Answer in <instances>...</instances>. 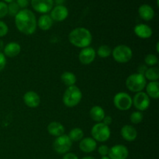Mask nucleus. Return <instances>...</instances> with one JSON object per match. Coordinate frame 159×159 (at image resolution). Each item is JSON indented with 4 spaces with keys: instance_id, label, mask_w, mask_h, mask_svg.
Returning <instances> with one entry per match:
<instances>
[{
    "instance_id": "nucleus-1",
    "label": "nucleus",
    "mask_w": 159,
    "mask_h": 159,
    "mask_svg": "<svg viewBox=\"0 0 159 159\" xmlns=\"http://www.w3.org/2000/svg\"><path fill=\"white\" fill-rule=\"evenodd\" d=\"M15 24L20 33L25 35H32L37 29V19L32 11L23 9L16 15Z\"/></svg>"
},
{
    "instance_id": "nucleus-2",
    "label": "nucleus",
    "mask_w": 159,
    "mask_h": 159,
    "mask_svg": "<svg viewBox=\"0 0 159 159\" xmlns=\"http://www.w3.org/2000/svg\"><path fill=\"white\" fill-rule=\"evenodd\" d=\"M69 42L75 47L85 48L89 46L93 40L91 32L85 27H77L68 34Z\"/></svg>"
},
{
    "instance_id": "nucleus-3",
    "label": "nucleus",
    "mask_w": 159,
    "mask_h": 159,
    "mask_svg": "<svg viewBox=\"0 0 159 159\" xmlns=\"http://www.w3.org/2000/svg\"><path fill=\"white\" fill-rule=\"evenodd\" d=\"M82 99V91L76 85L69 86L66 89L63 95V102L67 107H75L79 105Z\"/></svg>"
},
{
    "instance_id": "nucleus-4",
    "label": "nucleus",
    "mask_w": 159,
    "mask_h": 159,
    "mask_svg": "<svg viewBox=\"0 0 159 159\" xmlns=\"http://www.w3.org/2000/svg\"><path fill=\"white\" fill-rule=\"evenodd\" d=\"M147 80L143 75L134 73L131 74L126 79V87L133 93H139L145 88Z\"/></svg>"
},
{
    "instance_id": "nucleus-5",
    "label": "nucleus",
    "mask_w": 159,
    "mask_h": 159,
    "mask_svg": "<svg viewBox=\"0 0 159 159\" xmlns=\"http://www.w3.org/2000/svg\"><path fill=\"white\" fill-rule=\"evenodd\" d=\"M112 56L117 63L125 64L130 61L133 57V51L130 47L121 44L115 47L112 51Z\"/></svg>"
},
{
    "instance_id": "nucleus-6",
    "label": "nucleus",
    "mask_w": 159,
    "mask_h": 159,
    "mask_svg": "<svg viewBox=\"0 0 159 159\" xmlns=\"http://www.w3.org/2000/svg\"><path fill=\"white\" fill-rule=\"evenodd\" d=\"M91 134L96 142H105L110 139L111 131L109 126L100 122L93 126L91 130Z\"/></svg>"
},
{
    "instance_id": "nucleus-7",
    "label": "nucleus",
    "mask_w": 159,
    "mask_h": 159,
    "mask_svg": "<svg viewBox=\"0 0 159 159\" xmlns=\"http://www.w3.org/2000/svg\"><path fill=\"white\" fill-rule=\"evenodd\" d=\"M113 104L115 107L121 111H127L131 108L132 98L128 93L120 92L113 97Z\"/></svg>"
},
{
    "instance_id": "nucleus-8",
    "label": "nucleus",
    "mask_w": 159,
    "mask_h": 159,
    "mask_svg": "<svg viewBox=\"0 0 159 159\" xmlns=\"http://www.w3.org/2000/svg\"><path fill=\"white\" fill-rule=\"evenodd\" d=\"M72 146V141L69 137L66 134H63L55 138L53 143V148L60 155H65L68 153Z\"/></svg>"
},
{
    "instance_id": "nucleus-9",
    "label": "nucleus",
    "mask_w": 159,
    "mask_h": 159,
    "mask_svg": "<svg viewBox=\"0 0 159 159\" xmlns=\"http://www.w3.org/2000/svg\"><path fill=\"white\" fill-rule=\"evenodd\" d=\"M150 103V98L144 92L137 93L132 98V105L140 112L148 110Z\"/></svg>"
},
{
    "instance_id": "nucleus-10",
    "label": "nucleus",
    "mask_w": 159,
    "mask_h": 159,
    "mask_svg": "<svg viewBox=\"0 0 159 159\" xmlns=\"http://www.w3.org/2000/svg\"><path fill=\"white\" fill-rule=\"evenodd\" d=\"M31 6L36 12L47 14L54 7V0H30Z\"/></svg>"
},
{
    "instance_id": "nucleus-11",
    "label": "nucleus",
    "mask_w": 159,
    "mask_h": 159,
    "mask_svg": "<svg viewBox=\"0 0 159 159\" xmlns=\"http://www.w3.org/2000/svg\"><path fill=\"white\" fill-rule=\"evenodd\" d=\"M128 155V149L123 144H116L110 148L108 154V157L110 159H127Z\"/></svg>"
},
{
    "instance_id": "nucleus-12",
    "label": "nucleus",
    "mask_w": 159,
    "mask_h": 159,
    "mask_svg": "<svg viewBox=\"0 0 159 159\" xmlns=\"http://www.w3.org/2000/svg\"><path fill=\"white\" fill-rule=\"evenodd\" d=\"M96 56V51L93 48L87 47V48H82L79 54V61L82 65H89L94 61Z\"/></svg>"
},
{
    "instance_id": "nucleus-13",
    "label": "nucleus",
    "mask_w": 159,
    "mask_h": 159,
    "mask_svg": "<svg viewBox=\"0 0 159 159\" xmlns=\"http://www.w3.org/2000/svg\"><path fill=\"white\" fill-rule=\"evenodd\" d=\"M50 16L51 17L53 21L62 22L66 20L67 17L68 16V9L63 5L56 6L51 9Z\"/></svg>"
},
{
    "instance_id": "nucleus-14",
    "label": "nucleus",
    "mask_w": 159,
    "mask_h": 159,
    "mask_svg": "<svg viewBox=\"0 0 159 159\" xmlns=\"http://www.w3.org/2000/svg\"><path fill=\"white\" fill-rule=\"evenodd\" d=\"M23 102L30 108H37L40 103V97L36 92L28 91L23 96Z\"/></svg>"
},
{
    "instance_id": "nucleus-15",
    "label": "nucleus",
    "mask_w": 159,
    "mask_h": 159,
    "mask_svg": "<svg viewBox=\"0 0 159 159\" xmlns=\"http://www.w3.org/2000/svg\"><path fill=\"white\" fill-rule=\"evenodd\" d=\"M97 148V142L93 138H82L79 142V148L84 153H91Z\"/></svg>"
},
{
    "instance_id": "nucleus-16",
    "label": "nucleus",
    "mask_w": 159,
    "mask_h": 159,
    "mask_svg": "<svg viewBox=\"0 0 159 159\" xmlns=\"http://www.w3.org/2000/svg\"><path fill=\"white\" fill-rule=\"evenodd\" d=\"M120 134L125 141L132 142L135 141L138 137V131L136 128L132 125H124L120 130Z\"/></svg>"
},
{
    "instance_id": "nucleus-17",
    "label": "nucleus",
    "mask_w": 159,
    "mask_h": 159,
    "mask_svg": "<svg viewBox=\"0 0 159 159\" xmlns=\"http://www.w3.org/2000/svg\"><path fill=\"white\" fill-rule=\"evenodd\" d=\"M134 34L141 39L150 38L153 34L152 28L148 25L144 24V23L136 25L134 28Z\"/></svg>"
},
{
    "instance_id": "nucleus-18",
    "label": "nucleus",
    "mask_w": 159,
    "mask_h": 159,
    "mask_svg": "<svg viewBox=\"0 0 159 159\" xmlns=\"http://www.w3.org/2000/svg\"><path fill=\"white\" fill-rule=\"evenodd\" d=\"M21 51V46L16 42H9L5 45L3 49V54L6 57H14L19 55Z\"/></svg>"
},
{
    "instance_id": "nucleus-19",
    "label": "nucleus",
    "mask_w": 159,
    "mask_h": 159,
    "mask_svg": "<svg viewBox=\"0 0 159 159\" xmlns=\"http://www.w3.org/2000/svg\"><path fill=\"white\" fill-rule=\"evenodd\" d=\"M138 14L140 17L145 21H150L155 17L154 9L148 4H143L138 8Z\"/></svg>"
},
{
    "instance_id": "nucleus-20",
    "label": "nucleus",
    "mask_w": 159,
    "mask_h": 159,
    "mask_svg": "<svg viewBox=\"0 0 159 159\" xmlns=\"http://www.w3.org/2000/svg\"><path fill=\"white\" fill-rule=\"evenodd\" d=\"M65 127L63 124L57 121L51 122L48 126V131L52 136L57 138L59 136L65 134Z\"/></svg>"
},
{
    "instance_id": "nucleus-21",
    "label": "nucleus",
    "mask_w": 159,
    "mask_h": 159,
    "mask_svg": "<svg viewBox=\"0 0 159 159\" xmlns=\"http://www.w3.org/2000/svg\"><path fill=\"white\" fill-rule=\"evenodd\" d=\"M53 23L54 21L48 14H43V15L40 16L39 17L38 21H37V24L39 28L44 31L49 30L52 27Z\"/></svg>"
},
{
    "instance_id": "nucleus-22",
    "label": "nucleus",
    "mask_w": 159,
    "mask_h": 159,
    "mask_svg": "<svg viewBox=\"0 0 159 159\" xmlns=\"http://www.w3.org/2000/svg\"><path fill=\"white\" fill-rule=\"evenodd\" d=\"M89 115L92 120L97 123H100L105 117L106 113L102 107H99V106H94L90 110Z\"/></svg>"
},
{
    "instance_id": "nucleus-23",
    "label": "nucleus",
    "mask_w": 159,
    "mask_h": 159,
    "mask_svg": "<svg viewBox=\"0 0 159 159\" xmlns=\"http://www.w3.org/2000/svg\"><path fill=\"white\" fill-rule=\"evenodd\" d=\"M146 94L149 96V98L157 99L159 97V83L158 81L155 82H150L148 85H146Z\"/></svg>"
},
{
    "instance_id": "nucleus-24",
    "label": "nucleus",
    "mask_w": 159,
    "mask_h": 159,
    "mask_svg": "<svg viewBox=\"0 0 159 159\" xmlns=\"http://www.w3.org/2000/svg\"><path fill=\"white\" fill-rule=\"evenodd\" d=\"M61 79L62 82L68 87L75 85V84L76 83V80H77L75 75L71 71H65L64 73H62Z\"/></svg>"
},
{
    "instance_id": "nucleus-25",
    "label": "nucleus",
    "mask_w": 159,
    "mask_h": 159,
    "mask_svg": "<svg viewBox=\"0 0 159 159\" xmlns=\"http://www.w3.org/2000/svg\"><path fill=\"white\" fill-rule=\"evenodd\" d=\"M144 78L150 82H155L159 79V68L157 67H152L146 70L144 75Z\"/></svg>"
},
{
    "instance_id": "nucleus-26",
    "label": "nucleus",
    "mask_w": 159,
    "mask_h": 159,
    "mask_svg": "<svg viewBox=\"0 0 159 159\" xmlns=\"http://www.w3.org/2000/svg\"><path fill=\"white\" fill-rule=\"evenodd\" d=\"M71 141H80L82 138H84V132L79 127H75L70 130L69 134L68 135Z\"/></svg>"
},
{
    "instance_id": "nucleus-27",
    "label": "nucleus",
    "mask_w": 159,
    "mask_h": 159,
    "mask_svg": "<svg viewBox=\"0 0 159 159\" xmlns=\"http://www.w3.org/2000/svg\"><path fill=\"white\" fill-rule=\"evenodd\" d=\"M112 54V50L108 45H101L97 50V54L99 57L107 58L110 57Z\"/></svg>"
},
{
    "instance_id": "nucleus-28",
    "label": "nucleus",
    "mask_w": 159,
    "mask_h": 159,
    "mask_svg": "<svg viewBox=\"0 0 159 159\" xmlns=\"http://www.w3.org/2000/svg\"><path fill=\"white\" fill-rule=\"evenodd\" d=\"M143 118H144V116H143V113L141 112L135 111L130 114V120L132 124H138L142 122Z\"/></svg>"
},
{
    "instance_id": "nucleus-29",
    "label": "nucleus",
    "mask_w": 159,
    "mask_h": 159,
    "mask_svg": "<svg viewBox=\"0 0 159 159\" xmlns=\"http://www.w3.org/2000/svg\"><path fill=\"white\" fill-rule=\"evenodd\" d=\"M144 62L148 66L153 67L158 63V58L155 54H149L144 57Z\"/></svg>"
},
{
    "instance_id": "nucleus-30",
    "label": "nucleus",
    "mask_w": 159,
    "mask_h": 159,
    "mask_svg": "<svg viewBox=\"0 0 159 159\" xmlns=\"http://www.w3.org/2000/svg\"><path fill=\"white\" fill-rule=\"evenodd\" d=\"M20 9L16 2H10L8 5V14L11 16H16V15L20 12Z\"/></svg>"
},
{
    "instance_id": "nucleus-31",
    "label": "nucleus",
    "mask_w": 159,
    "mask_h": 159,
    "mask_svg": "<svg viewBox=\"0 0 159 159\" xmlns=\"http://www.w3.org/2000/svg\"><path fill=\"white\" fill-rule=\"evenodd\" d=\"M8 15V5L4 2H0V19Z\"/></svg>"
},
{
    "instance_id": "nucleus-32",
    "label": "nucleus",
    "mask_w": 159,
    "mask_h": 159,
    "mask_svg": "<svg viewBox=\"0 0 159 159\" xmlns=\"http://www.w3.org/2000/svg\"><path fill=\"white\" fill-rule=\"evenodd\" d=\"M9 32V27L5 22L0 20V38L5 37Z\"/></svg>"
},
{
    "instance_id": "nucleus-33",
    "label": "nucleus",
    "mask_w": 159,
    "mask_h": 159,
    "mask_svg": "<svg viewBox=\"0 0 159 159\" xmlns=\"http://www.w3.org/2000/svg\"><path fill=\"white\" fill-rule=\"evenodd\" d=\"M109 151H110V148L107 145H105V144L99 146V148H98V152L102 157L107 156L109 154Z\"/></svg>"
},
{
    "instance_id": "nucleus-34",
    "label": "nucleus",
    "mask_w": 159,
    "mask_h": 159,
    "mask_svg": "<svg viewBox=\"0 0 159 159\" xmlns=\"http://www.w3.org/2000/svg\"><path fill=\"white\" fill-rule=\"evenodd\" d=\"M16 2L17 3L19 7L23 9H26V8L29 6L30 2V0H16Z\"/></svg>"
},
{
    "instance_id": "nucleus-35",
    "label": "nucleus",
    "mask_w": 159,
    "mask_h": 159,
    "mask_svg": "<svg viewBox=\"0 0 159 159\" xmlns=\"http://www.w3.org/2000/svg\"><path fill=\"white\" fill-rule=\"evenodd\" d=\"M6 65V57L2 52H0V71H2Z\"/></svg>"
},
{
    "instance_id": "nucleus-36",
    "label": "nucleus",
    "mask_w": 159,
    "mask_h": 159,
    "mask_svg": "<svg viewBox=\"0 0 159 159\" xmlns=\"http://www.w3.org/2000/svg\"><path fill=\"white\" fill-rule=\"evenodd\" d=\"M112 122H113V119H112V117L110 116H105V117L103 118V120L102 121V123H103L105 125L109 126V127L112 124Z\"/></svg>"
},
{
    "instance_id": "nucleus-37",
    "label": "nucleus",
    "mask_w": 159,
    "mask_h": 159,
    "mask_svg": "<svg viewBox=\"0 0 159 159\" xmlns=\"http://www.w3.org/2000/svg\"><path fill=\"white\" fill-rule=\"evenodd\" d=\"M62 159H79L77 155L74 153H66L64 155L63 158Z\"/></svg>"
},
{
    "instance_id": "nucleus-38",
    "label": "nucleus",
    "mask_w": 159,
    "mask_h": 159,
    "mask_svg": "<svg viewBox=\"0 0 159 159\" xmlns=\"http://www.w3.org/2000/svg\"><path fill=\"white\" fill-rule=\"evenodd\" d=\"M147 66L146 65H141V66L138 67V74H141L144 75V73H145L146 70H147Z\"/></svg>"
},
{
    "instance_id": "nucleus-39",
    "label": "nucleus",
    "mask_w": 159,
    "mask_h": 159,
    "mask_svg": "<svg viewBox=\"0 0 159 159\" xmlns=\"http://www.w3.org/2000/svg\"><path fill=\"white\" fill-rule=\"evenodd\" d=\"M65 0H54V2L57 4V6H61L65 2Z\"/></svg>"
},
{
    "instance_id": "nucleus-40",
    "label": "nucleus",
    "mask_w": 159,
    "mask_h": 159,
    "mask_svg": "<svg viewBox=\"0 0 159 159\" xmlns=\"http://www.w3.org/2000/svg\"><path fill=\"white\" fill-rule=\"evenodd\" d=\"M4 43L2 40H0V52H2V51H3L4 49Z\"/></svg>"
},
{
    "instance_id": "nucleus-41",
    "label": "nucleus",
    "mask_w": 159,
    "mask_h": 159,
    "mask_svg": "<svg viewBox=\"0 0 159 159\" xmlns=\"http://www.w3.org/2000/svg\"><path fill=\"white\" fill-rule=\"evenodd\" d=\"M82 159H96L94 157H92V156H86V157H84Z\"/></svg>"
},
{
    "instance_id": "nucleus-42",
    "label": "nucleus",
    "mask_w": 159,
    "mask_h": 159,
    "mask_svg": "<svg viewBox=\"0 0 159 159\" xmlns=\"http://www.w3.org/2000/svg\"><path fill=\"white\" fill-rule=\"evenodd\" d=\"M4 1V2H8V3H10V2H15V0H3Z\"/></svg>"
},
{
    "instance_id": "nucleus-43",
    "label": "nucleus",
    "mask_w": 159,
    "mask_h": 159,
    "mask_svg": "<svg viewBox=\"0 0 159 159\" xmlns=\"http://www.w3.org/2000/svg\"><path fill=\"white\" fill-rule=\"evenodd\" d=\"M156 51H157V52L159 53V43L158 42L157 43V44H156Z\"/></svg>"
},
{
    "instance_id": "nucleus-44",
    "label": "nucleus",
    "mask_w": 159,
    "mask_h": 159,
    "mask_svg": "<svg viewBox=\"0 0 159 159\" xmlns=\"http://www.w3.org/2000/svg\"><path fill=\"white\" fill-rule=\"evenodd\" d=\"M101 159H110V158H109L108 156H104V157H102V158Z\"/></svg>"
}]
</instances>
